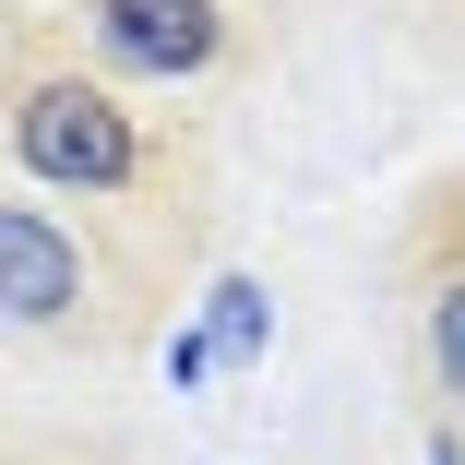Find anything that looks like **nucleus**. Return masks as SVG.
Returning <instances> with one entry per match:
<instances>
[{
  "mask_svg": "<svg viewBox=\"0 0 465 465\" xmlns=\"http://www.w3.org/2000/svg\"><path fill=\"white\" fill-rule=\"evenodd\" d=\"M143 167H155V143H143V120L108 72H84V60H25L13 72V179L25 192L108 203Z\"/></svg>",
  "mask_w": 465,
  "mask_h": 465,
  "instance_id": "f257e3e1",
  "label": "nucleus"
},
{
  "mask_svg": "<svg viewBox=\"0 0 465 465\" xmlns=\"http://www.w3.org/2000/svg\"><path fill=\"white\" fill-rule=\"evenodd\" d=\"M72 36L108 84H203L227 60V0H72Z\"/></svg>",
  "mask_w": 465,
  "mask_h": 465,
  "instance_id": "f03ea898",
  "label": "nucleus"
},
{
  "mask_svg": "<svg viewBox=\"0 0 465 465\" xmlns=\"http://www.w3.org/2000/svg\"><path fill=\"white\" fill-rule=\"evenodd\" d=\"M0 311H13V334H60L84 311V239L25 192L0 203Z\"/></svg>",
  "mask_w": 465,
  "mask_h": 465,
  "instance_id": "7ed1b4c3",
  "label": "nucleus"
},
{
  "mask_svg": "<svg viewBox=\"0 0 465 465\" xmlns=\"http://www.w3.org/2000/svg\"><path fill=\"white\" fill-rule=\"evenodd\" d=\"M203 334H215V358H227V370H251V358L274 346V311H262V287H251V274H215Z\"/></svg>",
  "mask_w": 465,
  "mask_h": 465,
  "instance_id": "20e7f679",
  "label": "nucleus"
},
{
  "mask_svg": "<svg viewBox=\"0 0 465 465\" xmlns=\"http://www.w3.org/2000/svg\"><path fill=\"white\" fill-rule=\"evenodd\" d=\"M418 346H430V382H441V406H465V274H441V287H430V322H418Z\"/></svg>",
  "mask_w": 465,
  "mask_h": 465,
  "instance_id": "39448f33",
  "label": "nucleus"
},
{
  "mask_svg": "<svg viewBox=\"0 0 465 465\" xmlns=\"http://www.w3.org/2000/svg\"><path fill=\"white\" fill-rule=\"evenodd\" d=\"M430 465H465V453H453V430H441V441H430Z\"/></svg>",
  "mask_w": 465,
  "mask_h": 465,
  "instance_id": "423d86ee",
  "label": "nucleus"
}]
</instances>
